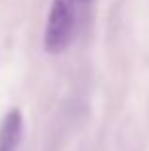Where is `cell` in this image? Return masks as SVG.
Returning a JSON list of instances; mask_svg holds the SVG:
<instances>
[{"instance_id": "obj_1", "label": "cell", "mask_w": 149, "mask_h": 151, "mask_svg": "<svg viewBox=\"0 0 149 151\" xmlns=\"http://www.w3.org/2000/svg\"><path fill=\"white\" fill-rule=\"evenodd\" d=\"M77 0H54L44 31V48L48 54H59L71 44L77 23Z\"/></svg>"}, {"instance_id": "obj_2", "label": "cell", "mask_w": 149, "mask_h": 151, "mask_svg": "<svg viewBox=\"0 0 149 151\" xmlns=\"http://www.w3.org/2000/svg\"><path fill=\"white\" fill-rule=\"evenodd\" d=\"M23 136V115L11 109L0 122V151H15Z\"/></svg>"}, {"instance_id": "obj_3", "label": "cell", "mask_w": 149, "mask_h": 151, "mask_svg": "<svg viewBox=\"0 0 149 151\" xmlns=\"http://www.w3.org/2000/svg\"><path fill=\"white\" fill-rule=\"evenodd\" d=\"M77 2H78V4H80V6H82V4H88L90 0H77Z\"/></svg>"}]
</instances>
